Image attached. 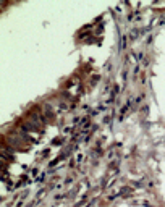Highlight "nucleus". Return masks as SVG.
<instances>
[{"instance_id": "f257e3e1", "label": "nucleus", "mask_w": 165, "mask_h": 207, "mask_svg": "<svg viewBox=\"0 0 165 207\" xmlns=\"http://www.w3.org/2000/svg\"><path fill=\"white\" fill-rule=\"evenodd\" d=\"M129 191H131V188H123L121 189V193H129Z\"/></svg>"}]
</instances>
